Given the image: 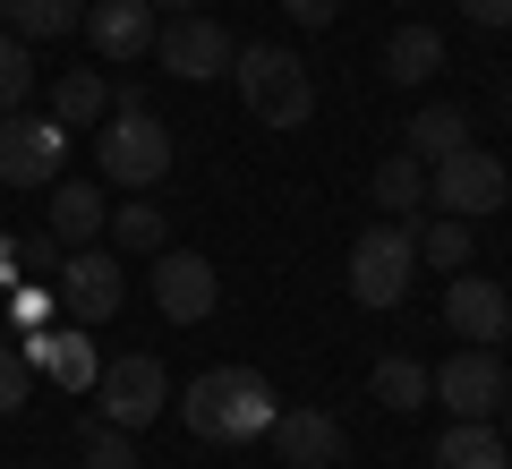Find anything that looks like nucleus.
<instances>
[{"label":"nucleus","mask_w":512,"mask_h":469,"mask_svg":"<svg viewBox=\"0 0 512 469\" xmlns=\"http://www.w3.org/2000/svg\"><path fill=\"white\" fill-rule=\"evenodd\" d=\"M26 367L35 376H52L60 393H94V376H103V350L86 342V325H43V333H26Z\"/></svg>","instance_id":"obj_16"},{"label":"nucleus","mask_w":512,"mask_h":469,"mask_svg":"<svg viewBox=\"0 0 512 469\" xmlns=\"http://www.w3.org/2000/svg\"><path fill=\"white\" fill-rule=\"evenodd\" d=\"M367 393H376L384 410H427V401H436V367L410 359V350H384V359L367 367Z\"/></svg>","instance_id":"obj_19"},{"label":"nucleus","mask_w":512,"mask_h":469,"mask_svg":"<svg viewBox=\"0 0 512 469\" xmlns=\"http://www.w3.org/2000/svg\"><path fill=\"white\" fill-rule=\"evenodd\" d=\"M0 26H9V9H0Z\"/></svg>","instance_id":"obj_37"},{"label":"nucleus","mask_w":512,"mask_h":469,"mask_svg":"<svg viewBox=\"0 0 512 469\" xmlns=\"http://www.w3.org/2000/svg\"><path fill=\"white\" fill-rule=\"evenodd\" d=\"M43 231L60 239V248H103V231H111V197H103V180H69L60 171L52 188H43Z\"/></svg>","instance_id":"obj_15"},{"label":"nucleus","mask_w":512,"mask_h":469,"mask_svg":"<svg viewBox=\"0 0 512 469\" xmlns=\"http://www.w3.org/2000/svg\"><path fill=\"white\" fill-rule=\"evenodd\" d=\"M60 256H69V248H60L52 231H26V239H18V265H26V282H52V273H60Z\"/></svg>","instance_id":"obj_30"},{"label":"nucleus","mask_w":512,"mask_h":469,"mask_svg":"<svg viewBox=\"0 0 512 469\" xmlns=\"http://www.w3.org/2000/svg\"><path fill=\"white\" fill-rule=\"evenodd\" d=\"M180 418L197 444H265V427L282 418V393L256 367H205L180 393Z\"/></svg>","instance_id":"obj_1"},{"label":"nucleus","mask_w":512,"mask_h":469,"mask_svg":"<svg viewBox=\"0 0 512 469\" xmlns=\"http://www.w3.org/2000/svg\"><path fill=\"white\" fill-rule=\"evenodd\" d=\"M274 9H291V26H308V35H325L342 0H274Z\"/></svg>","instance_id":"obj_32"},{"label":"nucleus","mask_w":512,"mask_h":469,"mask_svg":"<svg viewBox=\"0 0 512 469\" xmlns=\"http://www.w3.org/2000/svg\"><path fill=\"white\" fill-rule=\"evenodd\" d=\"M470 26H487V35H512V0H453Z\"/></svg>","instance_id":"obj_31"},{"label":"nucleus","mask_w":512,"mask_h":469,"mask_svg":"<svg viewBox=\"0 0 512 469\" xmlns=\"http://www.w3.org/2000/svg\"><path fill=\"white\" fill-rule=\"evenodd\" d=\"M444 325H453L461 342H478V350H504V333H512L504 282H487V273H453V290H444Z\"/></svg>","instance_id":"obj_14"},{"label":"nucleus","mask_w":512,"mask_h":469,"mask_svg":"<svg viewBox=\"0 0 512 469\" xmlns=\"http://www.w3.org/2000/svg\"><path fill=\"white\" fill-rule=\"evenodd\" d=\"M154 26H163V9H154V0H86V43L111 60V69L154 60Z\"/></svg>","instance_id":"obj_12"},{"label":"nucleus","mask_w":512,"mask_h":469,"mask_svg":"<svg viewBox=\"0 0 512 469\" xmlns=\"http://www.w3.org/2000/svg\"><path fill=\"white\" fill-rule=\"evenodd\" d=\"M436 69H444V35L427 18H410V26L384 35V77H393V86H427Z\"/></svg>","instance_id":"obj_20"},{"label":"nucleus","mask_w":512,"mask_h":469,"mask_svg":"<svg viewBox=\"0 0 512 469\" xmlns=\"http://www.w3.org/2000/svg\"><path fill=\"white\" fill-rule=\"evenodd\" d=\"M52 120L69 128V137H77V128L94 137V128L111 120V77L103 69H60L52 77Z\"/></svg>","instance_id":"obj_18"},{"label":"nucleus","mask_w":512,"mask_h":469,"mask_svg":"<svg viewBox=\"0 0 512 469\" xmlns=\"http://www.w3.org/2000/svg\"><path fill=\"white\" fill-rule=\"evenodd\" d=\"M163 410H171V376H163L154 350H120V359H103V376H94V418L146 435Z\"/></svg>","instance_id":"obj_5"},{"label":"nucleus","mask_w":512,"mask_h":469,"mask_svg":"<svg viewBox=\"0 0 512 469\" xmlns=\"http://www.w3.org/2000/svg\"><path fill=\"white\" fill-rule=\"evenodd\" d=\"M495 111H504V120H512V86H504V94H495Z\"/></svg>","instance_id":"obj_35"},{"label":"nucleus","mask_w":512,"mask_h":469,"mask_svg":"<svg viewBox=\"0 0 512 469\" xmlns=\"http://www.w3.org/2000/svg\"><path fill=\"white\" fill-rule=\"evenodd\" d=\"M504 393H512V384H504V350L461 342L453 359L436 367V401H444L453 418H495V410H504Z\"/></svg>","instance_id":"obj_10"},{"label":"nucleus","mask_w":512,"mask_h":469,"mask_svg":"<svg viewBox=\"0 0 512 469\" xmlns=\"http://www.w3.org/2000/svg\"><path fill=\"white\" fill-rule=\"evenodd\" d=\"M94 171H103V188L154 197V188L171 180V128L154 120V111H111V120L94 128Z\"/></svg>","instance_id":"obj_3"},{"label":"nucleus","mask_w":512,"mask_h":469,"mask_svg":"<svg viewBox=\"0 0 512 469\" xmlns=\"http://www.w3.org/2000/svg\"><path fill=\"white\" fill-rule=\"evenodd\" d=\"M419 222V214H410ZM410 222H367L350 239V299L359 307H402L410 299V273H419V239Z\"/></svg>","instance_id":"obj_4"},{"label":"nucleus","mask_w":512,"mask_h":469,"mask_svg":"<svg viewBox=\"0 0 512 469\" xmlns=\"http://www.w3.org/2000/svg\"><path fill=\"white\" fill-rule=\"evenodd\" d=\"M410 239H419V265H436V273H461V265H470V248H478L461 214H436V222L419 214V222H410Z\"/></svg>","instance_id":"obj_25"},{"label":"nucleus","mask_w":512,"mask_h":469,"mask_svg":"<svg viewBox=\"0 0 512 469\" xmlns=\"http://www.w3.org/2000/svg\"><path fill=\"white\" fill-rule=\"evenodd\" d=\"M231 77H239V103H248L256 128L291 137V128L316 120V77H308V60H291V43H239Z\"/></svg>","instance_id":"obj_2"},{"label":"nucleus","mask_w":512,"mask_h":469,"mask_svg":"<svg viewBox=\"0 0 512 469\" xmlns=\"http://www.w3.org/2000/svg\"><path fill=\"white\" fill-rule=\"evenodd\" d=\"M231 52H239V43L222 35L205 9H180V18L154 26V69L180 77V86H205V77H222V69H231Z\"/></svg>","instance_id":"obj_9"},{"label":"nucleus","mask_w":512,"mask_h":469,"mask_svg":"<svg viewBox=\"0 0 512 469\" xmlns=\"http://www.w3.org/2000/svg\"><path fill=\"white\" fill-rule=\"evenodd\" d=\"M0 316L18 333H43V325H60V299H52V282H18V290H0Z\"/></svg>","instance_id":"obj_28"},{"label":"nucleus","mask_w":512,"mask_h":469,"mask_svg":"<svg viewBox=\"0 0 512 469\" xmlns=\"http://www.w3.org/2000/svg\"><path fill=\"white\" fill-rule=\"evenodd\" d=\"M69 171V128L52 111H0V188H52Z\"/></svg>","instance_id":"obj_7"},{"label":"nucleus","mask_w":512,"mask_h":469,"mask_svg":"<svg viewBox=\"0 0 512 469\" xmlns=\"http://www.w3.org/2000/svg\"><path fill=\"white\" fill-rule=\"evenodd\" d=\"M26 393H35V367H26V350L0 342V418H18V410H26Z\"/></svg>","instance_id":"obj_29"},{"label":"nucleus","mask_w":512,"mask_h":469,"mask_svg":"<svg viewBox=\"0 0 512 469\" xmlns=\"http://www.w3.org/2000/svg\"><path fill=\"white\" fill-rule=\"evenodd\" d=\"M9 9V35L18 43H60L86 26V0H0Z\"/></svg>","instance_id":"obj_23"},{"label":"nucleus","mask_w":512,"mask_h":469,"mask_svg":"<svg viewBox=\"0 0 512 469\" xmlns=\"http://www.w3.org/2000/svg\"><path fill=\"white\" fill-rule=\"evenodd\" d=\"M111 256H163L171 248V222H163V205H111Z\"/></svg>","instance_id":"obj_24"},{"label":"nucleus","mask_w":512,"mask_h":469,"mask_svg":"<svg viewBox=\"0 0 512 469\" xmlns=\"http://www.w3.org/2000/svg\"><path fill=\"white\" fill-rule=\"evenodd\" d=\"M265 444L282 452V469H342L350 461L342 418H333V410H291V401H282V418L265 427Z\"/></svg>","instance_id":"obj_13"},{"label":"nucleus","mask_w":512,"mask_h":469,"mask_svg":"<svg viewBox=\"0 0 512 469\" xmlns=\"http://www.w3.org/2000/svg\"><path fill=\"white\" fill-rule=\"evenodd\" d=\"M77 461L86 469H137V435L111 427V418H86V427H77Z\"/></svg>","instance_id":"obj_26"},{"label":"nucleus","mask_w":512,"mask_h":469,"mask_svg":"<svg viewBox=\"0 0 512 469\" xmlns=\"http://www.w3.org/2000/svg\"><path fill=\"white\" fill-rule=\"evenodd\" d=\"M26 282V265H18V231H9V239H0V290H18Z\"/></svg>","instance_id":"obj_33"},{"label":"nucleus","mask_w":512,"mask_h":469,"mask_svg":"<svg viewBox=\"0 0 512 469\" xmlns=\"http://www.w3.org/2000/svg\"><path fill=\"white\" fill-rule=\"evenodd\" d=\"M154 9H163V18H180V9H197V0H154Z\"/></svg>","instance_id":"obj_34"},{"label":"nucleus","mask_w":512,"mask_h":469,"mask_svg":"<svg viewBox=\"0 0 512 469\" xmlns=\"http://www.w3.org/2000/svg\"><path fill=\"white\" fill-rule=\"evenodd\" d=\"M52 299H60V325H111L128 307V273L111 248H69L52 273Z\"/></svg>","instance_id":"obj_6"},{"label":"nucleus","mask_w":512,"mask_h":469,"mask_svg":"<svg viewBox=\"0 0 512 469\" xmlns=\"http://www.w3.org/2000/svg\"><path fill=\"white\" fill-rule=\"evenodd\" d=\"M436 469H512V444L495 418H453L436 435Z\"/></svg>","instance_id":"obj_17"},{"label":"nucleus","mask_w":512,"mask_h":469,"mask_svg":"<svg viewBox=\"0 0 512 469\" xmlns=\"http://www.w3.org/2000/svg\"><path fill=\"white\" fill-rule=\"evenodd\" d=\"M470 145V111L461 103H419L402 128V154H419V163H444V154H461Z\"/></svg>","instance_id":"obj_21"},{"label":"nucleus","mask_w":512,"mask_h":469,"mask_svg":"<svg viewBox=\"0 0 512 469\" xmlns=\"http://www.w3.org/2000/svg\"><path fill=\"white\" fill-rule=\"evenodd\" d=\"M154 307H163L171 325H205L222 307V273L205 265L197 248H163L154 256Z\"/></svg>","instance_id":"obj_11"},{"label":"nucleus","mask_w":512,"mask_h":469,"mask_svg":"<svg viewBox=\"0 0 512 469\" xmlns=\"http://www.w3.org/2000/svg\"><path fill=\"white\" fill-rule=\"evenodd\" d=\"M26 94H35V43L0 26V111H26Z\"/></svg>","instance_id":"obj_27"},{"label":"nucleus","mask_w":512,"mask_h":469,"mask_svg":"<svg viewBox=\"0 0 512 469\" xmlns=\"http://www.w3.org/2000/svg\"><path fill=\"white\" fill-rule=\"evenodd\" d=\"M504 444H512V393H504Z\"/></svg>","instance_id":"obj_36"},{"label":"nucleus","mask_w":512,"mask_h":469,"mask_svg":"<svg viewBox=\"0 0 512 469\" xmlns=\"http://www.w3.org/2000/svg\"><path fill=\"white\" fill-rule=\"evenodd\" d=\"M504 197H512V171L495 163L487 145H461V154L427 163V205H444V214H461V222L504 214Z\"/></svg>","instance_id":"obj_8"},{"label":"nucleus","mask_w":512,"mask_h":469,"mask_svg":"<svg viewBox=\"0 0 512 469\" xmlns=\"http://www.w3.org/2000/svg\"><path fill=\"white\" fill-rule=\"evenodd\" d=\"M367 197H376L393 222H410L427 205V163H419V154H384V163L367 171Z\"/></svg>","instance_id":"obj_22"}]
</instances>
